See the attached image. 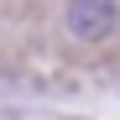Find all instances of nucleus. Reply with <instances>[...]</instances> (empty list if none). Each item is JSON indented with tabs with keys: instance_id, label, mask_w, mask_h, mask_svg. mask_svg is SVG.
<instances>
[{
	"instance_id": "nucleus-1",
	"label": "nucleus",
	"mask_w": 120,
	"mask_h": 120,
	"mask_svg": "<svg viewBox=\"0 0 120 120\" xmlns=\"http://www.w3.org/2000/svg\"><path fill=\"white\" fill-rule=\"evenodd\" d=\"M115 26V0H68V31L78 42H99Z\"/></svg>"
}]
</instances>
